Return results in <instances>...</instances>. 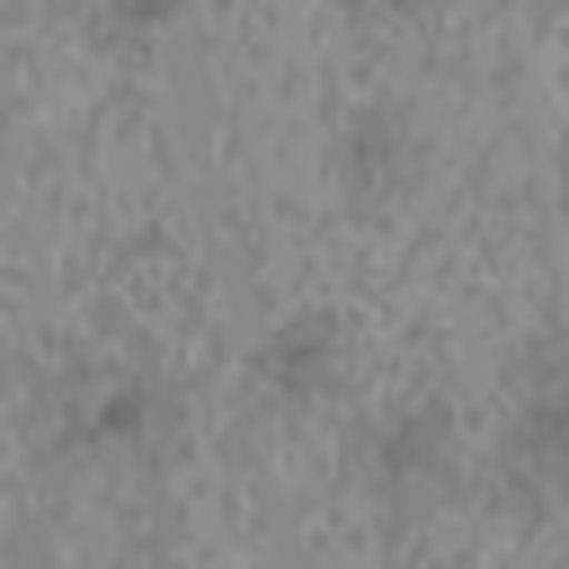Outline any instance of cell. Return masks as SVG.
I'll list each match as a JSON object with an SVG mask.
<instances>
[{"label": "cell", "instance_id": "obj_3", "mask_svg": "<svg viewBox=\"0 0 569 569\" xmlns=\"http://www.w3.org/2000/svg\"><path fill=\"white\" fill-rule=\"evenodd\" d=\"M347 462H356V480L382 498V507H427L445 480H453V409L445 400H382L365 427H356V445H347Z\"/></svg>", "mask_w": 569, "mask_h": 569}, {"label": "cell", "instance_id": "obj_2", "mask_svg": "<svg viewBox=\"0 0 569 569\" xmlns=\"http://www.w3.org/2000/svg\"><path fill=\"white\" fill-rule=\"evenodd\" d=\"M347 356H356L347 320H338L329 302H293V311H276V320L249 338L240 373H249V400H258L267 418H311V409H329V400L347 391Z\"/></svg>", "mask_w": 569, "mask_h": 569}, {"label": "cell", "instance_id": "obj_4", "mask_svg": "<svg viewBox=\"0 0 569 569\" xmlns=\"http://www.w3.org/2000/svg\"><path fill=\"white\" fill-rule=\"evenodd\" d=\"M418 160H427L418 116H409L391 89H365V98L338 107V124H329V178H338V196L391 204V196L418 178Z\"/></svg>", "mask_w": 569, "mask_h": 569}, {"label": "cell", "instance_id": "obj_5", "mask_svg": "<svg viewBox=\"0 0 569 569\" xmlns=\"http://www.w3.org/2000/svg\"><path fill=\"white\" fill-rule=\"evenodd\" d=\"M507 471H516V489L569 507V400L525 391V409H516V427H507Z\"/></svg>", "mask_w": 569, "mask_h": 569}, {"label": "cell", "instance_id": "obj_1", "mask_svg": "<svg viewBox=\"0 0 569 569\" xmlns=\"http://www.w3.org/2000/svg\"><path fill=\"white\" fill-rule=\"evenodd\" d=\"M178 427V391L142 356H71L44 382V436L71 462H142Z\"/></svg>", "mask_w": 569, "mask_h": 569}]
</instances>
